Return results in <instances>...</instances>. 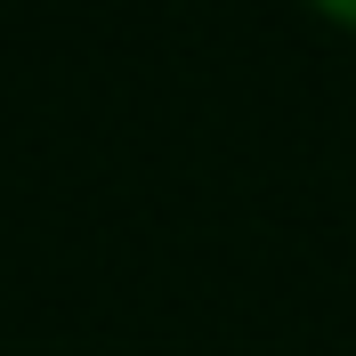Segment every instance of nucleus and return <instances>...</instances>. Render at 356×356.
Returning <instances> with one entry per match:
<instances>
[{
  "label": "nucleus",
  "mask_w": 356,
  "mask_h": 356,
  "mask_svg": "<svg viewBox=\"0 0 356 356\" xmlns=\"http://www.w3.org/2000/svg\"><path fill=\"white\" fill-rule=\"evenodd\" d=\"M324 8H332V17H340V24H356V0H324Z\"/></svg>",
  "instance_id": "1"
}]
</instances>
